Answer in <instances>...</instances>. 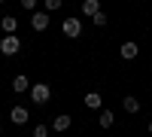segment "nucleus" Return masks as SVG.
Wrapping results in <instances>:
<instances>
[{"label": "nucleus", "instance_id": "nucleus-1", "mask_svg": "<svg viewBox=\"0 0 152 137\" xmlns=\"http://www.w3.org/2000/svg\"><path fill=\"white\" fill-rule=\"evenodd\" d=\"M18 52H21V40H18V34H3V40H0V55L12 58V55H18Z\"/></svg>", "mask_w": 152, "mask_h": 137}, {"label": "nucleus", "instance_id": "nucleus-2", "mask_svg": "<svg viewBox=\"0 0 152 137\" xmlns=\"http://www.w3.org/2000/svg\"><path fill=\"white\" fill-rule=\"evenodd\" d=\"M49 97H52V92H49V85H46V82H37V85H31V101H34L37 107L49 104Z\"/></svg>", "mask_w": 152, "mask_h": 137}, {"label": "nucleus", "instance_id": "nucleus-3", "mask_svg": "<svg viewBox=\"0 0 152 137\" xmlns=\"http://www.w3.org/2000/svg\"><path fill=\"white\" fill-rule=\"evenodd\" d=\"M61 31H64V37L76 40V37H82V21L70 15V18H64V24H61Z\"/></svg>", "mask_w": 152, "mask_h": 137}, {"label": "nucleus", "instance_id": "nucleus-4", "mask_svg": "<svg viewBox=\"0 0 152 137\" xmlns=\"http://www.w3.org/2000/svg\"><path fill=\"white\" fill-rule=\"evenodd\" d=\"M28 119H31L28 107H12L9 110V122H12V125H28Z\"/></svg>", "mask_w": 152, "mask_h": 137}, {"label": "nucleus", "instance_id": "nucleus-5", "mask_svg": "<svg viewBox=\"0 0 152 137\" xmlns=\"http://www.w3.org/2000/svg\"><path fill=\"white\" fill-rule=\"evenodd\" d=\"M119 55H122L125 61H134L137 55H140V46H137L134 40H128V43H122V46H119Z\"/></svg>", "mask_w": 152, "mask_h": 137}, {"label": "nucleus", "instance_id": "nucleus-6", "mask_svg": "<svg viewBox=\"0 0 152 137\" xmlns=\"http://www.w3.org/2000/svg\"><path fill=\"white\" fill-rule=\"evenodd\" d=\"M31 28L34 31H46L49 28V12L43 9V12H31Z\"/></svg>", "mask_w": 152, "mask_h": 137}, {"label": "nucleus", "instance_id": "nucleus-7", "mask_svg": "<svg viewBox=\"0 0 152 137\" xmlns=\"http://www.w3.org/2000/svg\"><path fill=\"white\" fill-rule=\"evenodd\" d=\"M85 107L88 110H100V107H104V95H100V92H88L85 95Z\"/></svg>", "mask_w": 152, "mask_h": 137}, {"label": "nucleus", "instance_id": "nucleus-8", "mask_svg": "<svg viewBox=\"0 0 152 137\" xmlns=\"http://www.w3.org/2000/svg\"><path fill=\"white\" fill-rule=\"evenodd\" d=\"M12 92H18V95L31 92V82H28V76H24V73H18V76L12 79Z\"/></svg>", "mask_w": 152, "mask_h": 137}, {"label": "nucleus", "instance_id": "nucleus-9", "mask_svg": "<svg viewBox=\"0 0 152 137\" xmlns=\"http://www.w3.org/2000/svg\"><path fill=\"white\" fill-rule=\"evenodd\" d=\"M0 31H3V34H15V31H18V18L3 15V18H0Z\"/></svg>", "mask_w": 152, "mask_h": 137}, {"label": "nucleus", "instance_id": "nucleus-10", "mask_svg": "<svg viewBox=\"0 0 152 137\" xmlns=\"http://www.w3.org/2000/svg\"><path fill=\"white\" fill-rule=\"evenodd\" d=\"M70 125H73V119L61 113V116H55V119H52V125H49V128H55V131H67Z\"/></svg>", "mask_w": 152, "mask_h": 137}, {"label": "nucleus", "instance_id": "nucleus-11", "mask_svg": "<svg viewBox=\"0 0 152 137\" xmlns=\"http://www.w3.org/2000/svg\"><path fill=\"white\" fill-rule=\"evenodd\" d=\"M122 107H125V113H140V101H137L134 95H125L122 97Z\"/></svg>", "mask_w": 152, "mask_h": 137}, {"label": "nucleus", "instance_id": "nucleus-12", "mask_svg": "<svg viewBox=\"0 0 152 137\" xmlns=\"http://www.w3.org/2000/svg\"><path fill=\"white\" fill-rule=\"evenodd\" d=\"M113 122H116L113 110H100V116H97V125H100V128H113Z\"/></svg>", "mask_w": 152, "mask_h": 137}, {"label": "nucleus", "instance_id": "nucleus-13", "mask_svg": "<svg viewBox=\"0 0 152 137\" xmlns=\"http://www.w3.org/2000/svg\"><path fill=\"white\" fill-rule=\"evenodd\" d=\"M94 12H100V0H82V15L91 18Z\"/></svg>", "mask_w": 152, "mask_h": 137}, {"label": "nucleus", "instance_id": "nucleus-14", "mask_svg": "<svg viewBox=\"0 0 152 137\" xmlns=\"http://www.w3.org/2000/svg\"><path fill=\"white\" fill-rule=\"evenodd\" d=\"M43 6H46V12H49V15H52V12H58L61 6H64V0H46Z\"/></svg>", "mask_w": 152, "mask_h": 137}, {"label": "nucleus", "instance_id": "nucleus-15", "mask_svg": "<svg viewBox=\"0 0 152 137\" xmlns=\"http://www.w3.org/2000/svg\"><path fill=\"white\" fill-rule=\"evenodd\" d=\"M91 21L97 24V28H104V24H107V12H104V9H100V12H94V15H91Z\"/></svg>", "mask_w": 152, "mask_h": 137}, {"label": "nucleus", "instance_id": "nucleus-16", "mask_svg": "<svg viewBox=\"0 0 152 137\" xmlns=\"http://www.w3.org/2000/svg\"><path fill=\"white\" fill-rule=\"evenodd\" d=\"M21 3V9H28V12H37V3H40V0H18Z\"/></svg>", "mask_w": 152, "mask_h": 137}, {"label": "nucleus", "instance_id": "nucleus-17", "mask_svg": "<svg viewBox=\"0 0 152 137\" xmlns=\"http://www.w3.org/2000/svg\"><path fill=\"white\" fill-rule=\"evenodd\" d=\"M34 137H49V125H37L34 128Z\"/></svg>", "mask_w": 152, "mask_h": 137}, {"label": "nucleus", "instance_id": "nucleus-18", "mask_svg": "<svg viewBox=\"0 0 152 137\" xmlns=\"http://www.w3.org/2000/svg\"><path fill=\"white\" fill-rule=\"evenodd\" d=\"M149 134H152V122H149Z\"/></svg>", "mask_w": 152, "mask_h": 137}, {"label": "nucleus", "instance_id": "nucleus-19", "mask_svg": "<svg viewBox=\"0 0 152 137\" xmlns=\"http://www.w3.org/2000/svg\"><path fill=\"white\" fill-rule=\"evenodd\" d=\"M0 3H6V0H0Z\"/></svg>", "mask_w": 152, "mask_h": 137}, {"label": "nucleus", "instance_id": "nucleus-20", "mask_svg": "<svg viewBox=\"0 0 152 137\" xmlns=\"http://www.w3.org/2000/svg\"><path fill=\"white\" fill-rule=\"evenodd\" d=\"M0 134H3V131H0Z\"/></svg>", "mask_w": 152, "mask_h": 137}]
</instances>
